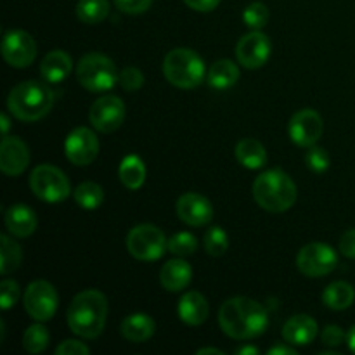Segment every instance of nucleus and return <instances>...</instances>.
I'll return each mask as SVG.
<instances>
[{
	"label": "nucleus",
	"mask_w": 355,
	"mask_h": 355,
	"mask_svg": "<svg viewBox=\"0 0 355 355\" xmlns=\"http://www.w3.org/2000/svg\"><path fill=\"white\" fill-rule=\"evenodd\" d=\"M347 343H349V349L355 354V326L350 328L349 335H347Z\"/></svg>",
	"instance_id": "49530a36"
},
{
	"label": "nucleus",
	"mask_w": 355,
	"mask_h": 355,
	"mask_svg": "<svg viewBox=\"0 0 355 355\" xmlns=\"http://www.w3.org/2000/svg\"><path fill=\"white\" fill-rule=\"evenodd\" d=\"M184 2L198 12H210V10L217 9L220 0H184Z\"/></svg>",
	"instance_id": "79ce46f5"
},
{
	"label": "nucleus",
	"mask_w": 355,
	"mask_h": 355,
	"mask_svg": "<svg viewBox=\"0 0 355 355\" xmlns=\"http://www.w3.org/2000/svg\"><path fill=\"white\" fill-rule=\"evenodd\" d=\"M9 111L21 121L42 120L54 106V92L42 82H23L7 97Z\"/></svg>",
	"instance_id": "20e7f679"
},
{
	"label": "nucleus",
	"mask_w": 355,
	"mask_h": 355,
	"mask_svg": "<svg viewBox=\"0 0 355 355\" xmlns=\"http://www.w3.org/2000/svg\"><path fill=\"white\" fill-rule=\"evenodd\" d=\"M58 302L59 297L55 288L49 281L44 279L33 281L26 288L23 297L24 311L30 314V318L40 322H45L54 318L55 311H58Z\"/></svg>",
	"instance_id": "1a4fd4ad"
},
{
	"label": "nucleus",
	"mask_w": 355,
	"mask_h": 355,
	"mask_svg": "<svg viewBox=\"0 0 355 355\" xmlns=\"http://www.w3.org/2000/svg\"><path fill=\"white\" fill-rule=\"evenodd\" d=\"M203 245L207 253L211 257H220L227 252L229 248V236L222 227H211L208 229L207 234L203 238Z\"/></svg>",
	"instance_id": "2f4dec72"
},
{
	"label": "nucleus",
	"mask_w": 355,
	"mask_h": 355,
	"mask_svg": "<svg viewBox=\"0 0 355 355\" xmlns=\"http://www.w3.org/2000/svg\"><path fill=\"white\" fill-rule=\"evenodd\" d=\"M107 14H110V2L107 0H78V3H76V16L82 23H103Z\"/></svg>",
	"instance_id": "c85d7f7f"
},
{
	"label": "nucleus",
	"mask_w": 355,
	"mask_h": 355,
	"mask_svg": "<svg viewBox=\"0 0 355 355\" xmlns=\"http://www.w3.org/2000/svg\"><path fill=\"white\" fill-rule=\"evenodd\" d=\"M239 78V69L236 66V62H232L231 59H218L208 69V85L211 89L217 90H225L231 89Z\"/></svg>",
	"instance_id": "b1692460"
},
{
	"label": "nucleus",
	"mask_w": 355,
	"mask_h": 355,
	"mask_svg": "<svg viewBox=\"0 0 355 355\" xmlns=\"http://www.w3.org/2000/svg\"><path fill=\"white\" fill-rule=\"evenodd\" d=\"M321 340L322 343L328 347H340L345 342V333H343V329L340 328V326L329 324L322 329Z\"/></svg>",
	"instance_id": "4c0bfd02"
},
{
	"label": "nucleus",
	"mask_w": 355,
	"mask_h": 355,
	"mask_svg": "<svg viewBox=\"0 0 355 355\" xmlns=\"http://www.w3.org/2000/svg\"><path fill=\"white\" fill-rule=\"evenodd\" d=\"M19 300V284L12 279H6L0 283V305L3 311H9Z\"/></svg>",
	"instance_id": "e433bc0d"
},
{
	"label": "nucleus",
	"mask_w": 355,
	"mask_h": 355,
	"mask_svg": "<svg viewBox=\"0 0 355 355\" xmlns=\"http://www.w3.org/2000/svg\"><path fill=\"white\" fill-rule=\"evenodd\" d=\"M30 163V149L19 137H3L0 146V170L6 175L16 177L26 170Z\"/></svg>",
	"instance_id": "f3484780"
},
{
	"label": "nucleus",
	"mask_w": 355,
	"mask_h": 355,
	"mask_svg": "<svg viewBox=\"0 0 355 355\" xmlns=\"http://www.w3.org/2000/svg\"><path fill=\"white\" fill-rule=\"evenodd\" d=\"M322 128V118L318 111L302 110L291 116L288 134L298 148H311L321 139Z\"/></svg>",
	"instance_id": "2eb2a0df"
},
{
	"label": "nucleus",
	"mask_w": 355,
	"mask_h": 355,
	"mask_svg": "<svg viewBox=\"0 0 355 355\" xmlns=\"http://www.w3.org/2000/svg\"><path fill=\"white\" fill-rule=\"evenodd\" d=\"M156 324L153 321V318H149L144 312H135L130 314L128 318H125L121 321L120 331L123 335V338H127L128 342L134 343H142L148 342L153 335H155Z\"/></svg>",
	"instance_id": "5701e85b"
},
{
	"label": "nucleus",
	"mask_w": 355,
	"mask_h": 355,
	"mask_svg": "<svg viewBox=\"0 0 355 355\" xmlns=\"http://www.w3.org/2000/svg\"><path fill=\"white\" fill-rule=\"evenodd\" d=\"M23 252L21 246L7 234L0 236V274H10L21 266Z\"/></svg>",
	"instance_id": "cd10ccee"
},
{
	"label": "nucleus",
	"mask_w": 355,
	"mask_h": 355,
	"mask_svg": "<svg viewBox=\"0 0 355 355\" xmlns=\"http://www.w3.org/2000/svg\"><path fill=\"white\" fill-rule=\"evenodd\" d=\"M340 252L347 259H355V229H350L340 239Z\"/></svg>",
	"instance_id": "a19ab883"
},
{
	"label": "nucleus",
	"mask_w": 355,
	"mask_h": 355,
	"mask_svg": "<svg viewBox=\"0 0 355 355\" xmlns=\"http://www.w3.org/2000/svg\"><path fill=\"white\" fill-rule=\"evenodd\" d=\"M355 300V290L352 284L345 283V281H336L331 283L322 293V302L326 307L333 309V311H345Z\"/></svg>",
	"instance_id": "bb28decb"
},
{
	"label": "nucleus",
	"mask_w": 355,
	"mask_h": 355,
	"mask_svg": "<svg viewBox=\"0 0 355 355\" xmlns=\"http://www.w3.org/2000/svg\"><path fill=\"white\" fill-rule=\"evenodd\" d=\"M58 355H89L90 349L83 342L78 340H66L55 349Z\"/></svg>",
	"instance_id": "ea45409f"
},
{
	"label": "nucleus",
	"mask_w": 355,
	"mask_h": 355,
	"mask_svg": "<svg viewBox=\"0 0 355 355\" xmlns=\"http://www.w3.org/2000/svg\"><path fill=\"white\" fill-rule=\"evenodd\" d=\"M198 250V239L191 232H177L168 239V252L175 257H189Z\"/></svg>",
	"instance_id": "473e14b6"
},
{
	"label": "nucleus",
	"mask_w": 355,
	"mask_h": 355,
	"mask_svg": "<svg viewBox=\"0 0 355 355\" xmlns=\"http://www.w3.org/2000/svg\"><path fill=\"white\" fill-rule=\"evenodd\" d=\"M37 225V215L26 205H12L6 211V227L16 238H28V236L33 234Z\"/></svg>",
	"instance_id": "aec40b11"
},
{
	"label": "nucleus",
	"mask_w": 355,
	"mask_h": 355,
	"mask_svg": "<svg viewBox=\"0 0 355 355\" xmlns=\"http://www.w3.org/2000/svg\"><path fill=\"white\" fill-rule=\"evenodd\" d=\"M71 55L64 51H51L40 64V75L49 83H61L71 73Z\"/></svg>",
	"instance_id": "4be33fe9"
},
{
	"label": "nucleus",
	"mask_w": 355,
	"mask_h": 355,
	"mask_svg": "<svg viewBox=\"0 0 355 355\" xmlns=\"http://www.w3.org/2000/svg\"><path fill=\"white\" fill-rule=\"evenodd\" d=\"M30 187L35 196L45 203H61L71 191L68 177L54 165H38L30 175Z\"/></svg>",
	"instance_id": "6e6552de"
},
{
	"label": "nucleus",
	"mask_w": 355,
	"mask_h": 355,
	"mask_svg": "<svg viewBox=\"0 0 355 355\" xmlns=\"http://www.w3.org/2000/svg\"><path fill=\"white\" fill-rule=\"evenodd\" d=\"M234 155L245 168L259 170L267 163L266 148L255 139H241L236 144Z\"/></svg>",
	"instance_id": "393cba45"
},
{
	"label": "nucleus",
	"mask_w": 355,
	"mask_h": 355,
	"mask_svg": "<svg viewBox=\"0 0 355 355\" xmlns=\"http://www.w3.org/2000/svg\"><path fill=\"white\" fill-rule=\"evenodd\" d=\"M0 121H2V135L3 137H7V135H9V127H10L9 116H7V114H2V116H0Z\"/></svg>",
	"instance_id": "a18cd8bd"
},
{
	"label": "nucleus",
	"mask_w": 355,
	"mask_h": 355,
	"mask_svg": "<svg viewBox=\"0 0 355 355\" xmlns=\"http://www.w3.org/2000/svg\"><path fill=\"white\" fill-rule=\"evenodd\" d=\"M236 355H257L259 354V349L257 347H252V345H245L241 347V349L234 350Z\"/></svg>",
	"instance_id": "c03bdc74"
},
{
	"label": "nucleus",
	"mask_w": 355,
	"mask_h": 355,
	"mask_svg": "<svg viewBox=\"0 0 355 355\" xmlns=\"http://www.w3.org/2000/svg\"><path fill=\"white\" fill-rule=\"evenodd\" d=\"M118 83H120L127 92H135V90H139L144 85V75H142L141 69L134 68V66H127V68L121 69Z\"/></svg>",
	"instance_id": "c9c22d12"
},
{
	"label": "nucleus",
	"mask_w": 355,
	"mask_h": 355,
	"mask_svg": "<svg viewBox=\"0 0 355 355\" xmlns=\"http://www.w3.org/2000/svg\"><path fill=\"white\" fill-rule=\"evenodd\" d=\"M218 324L234 340H252L266 333L269 315L263 305L246 297L229 298L218 311Z\"/></svg>",
	"instance_id": "f257e3e1"
},
{
	"label": "nucleus",
	"mask_w": 355,
	"mask_h": 355,
	"mask_svg": "<svg viewBox=\"0 0 355 355\" xmlns=\"http://www.w3.org/2000/svg\"><path fill=\"white\" fill-rule=\"evenodd\" d=\"M269 355H297V350L291 349V347H284V345H276L272 349H269Z\"/></svg>",
	"instance_id": "37998d69"
},
{
	"label": "nucleus",
	"mask_w": 355,
	"mask_h": 355,
	"mask_svg": "<svg viewBox=\"0 0 355 355\" xmlns=\"http://www.w3.org/2000/svg\"><path fill=\"white\" fill-rule=\"evenodd\" d=\"M253 198L263 210L281 214L297 201V186L283 170H267L253 182Z\"/></svg>",
	"instance_id": "7ed1b4c3"
},
{
	"label": "nucleus",
	"mask_w": 355,
	"mask_h": 355,
	"mask_svg": "<svg viewBox=\"0 0 355 355\" xmlns=\"http://www.w3.org/2000/svg\"><path fill=\"white\" fill-rule=\"evenodd\" d=\"M75 201L83 210H96L103 205V187L96 182H82L75 189Z\"/></svg>",
	"instance_id": "c756f323"
},
{
	"label": "nucleus",
	"mask_w": 355,
	"mask_h": 355,
	"mask_svg": "<svg viewBox=\"0 0 355 355\" xmlns=\"http://www.w3.org/2000/svg\"><path fill=\"white\" fill-rule=\"evenodd\" d=\"M107 319V298L97 290H85L73 298L66 314L69 329L82 338L92 340L103 333Z\"/></svg>",
	"instance_id": "f03ea898"
},
{
	"label": "nucleus",
	"mask_w": 355,
	"mask_h": 355,
	"mask_svg": "<svg viewBox=\"0 0 355 355\" xmlns=\"http://www.w3.org/2000/svg\"><path fill=\"white\" fill-rule=\"evenodd\" d=\"M177 215L191 227H203L214 218L210 200L198 193H186L177 200Z\"/></svg>",
	"instance_id": "dca6fc26"
},
{
	"label": "nucleus",
	"mask_w": 355,
	"mask_h": 355,
	"mask_svg": "<svg viewBox=\"0 0 355 355\" xmlns=\"http://www.w3.org/2000/svg\"><path fill=\"white\" fill-rule=\"evenodd\" d=\"M270 51H272V45H270L267 35L255 30L239 38L238 45H236V58H238L239 64H243L245 68L257 69L266 64Z\"/></svg>",
	"instance_id": "4468645a"
},
{
	"label": "nucleus",
	"mask_w": 355,
	"mask_h": 355,
	"mask_svg": "<svg viewBox=\"0 0 355 355\" xmlns=\"http://www.w3.org/2000/svg\"><path fill=\"white\" fill-rule=\"evenodd\" d=\"M66 158L76 166H87L99 155V139L90 128L78 127L64 141Z\"/></svg>",
	"instance_id": "f8f14e48"
},
{
	"label": "nucleus",
	"mask_w": 355,
	"mask_h": 355,
	"mask_svg": "<svg viewBox=\"0 0 355 355\" xmlns=\"http://www.w3.org/2000/svg\"><path fill=\"white\" fill-rule=\"evenodd\" d=\"M90 123L103 134L118 130L125 120V104L116 96H103L90 107Z\"/></svg>",
	"instance_id": "ddd939ff"
},
{
	"label": "nucleus",
	"mask_w": 355,
	"mask_h": 355,
	"mask_svg": "<svg viewBox=\"0 0 355 355\" xmlns=\"http://www.w3.org/2000/svg\"><path fill=\"white\" fill-rule=\"evenodd\" d=\"M114 3L125 14H142L151 7L153 0H114Z\"/></svg>",
	"instance_id": "58836bf2"
},
{
	"label": "nucleus",
	"mask_w": 355,
	"mask_h": 355,
	"mask_svg": "<svg viewBox=\"0 0 355 355\" xmlns=\"http://www.w3.org/2000/svg\"><path fill=\"white\" fill-rule=\"evenodd\" d=\"M193 279V267L182 259H172L162 267L159 281L162 286L168 291H180L189 286Z\"/></svg>",
	"instance_id": "412c9836"
},
{
	"label": "nucleus",
	"mask_w": 355,
	"mask_h": 355,
	"mask_svg": "<svg viewBox=\"0 0 355 355\" xmlns=\"http://www.w3.org/2000/svg\"><path fill=\"white\" fill-rule=\"evenodd\" d=\"M338 263V255L326 243H309L298 252L297 266L309 277H322L333 272Z\"/></svg>",
	"instance_id": "9d476101"
},
{
	"label": "nucleus",
	"mask_w": 355,
	"mask_h": 355,
	"mask_svg": "<svg viewBox=\"0 0 355 355\" xmlns=\"http://www.w3.org/2000/svg\"><path fill=\"white\" fill-rule=\"evenodd\" d=\"M177 314L182 322L189 326H201L208 319L210 307L208 302L200 291H189L184 295L177 305Z\"/></svg>",
	"instance_id": "6ab92c4d"
},
{
	"label": "nucleus",
	"mask_w": 355,
	"mask_h": 355,
	"mask_svg": "<svg viewBox=\"0 0 355 355\" xmlns=\"http://www.w3.org/2000/svg\"><path fill=\"white\" fill-rule=\"evenodd\" d=\"M243 21L252 30H262L267 24V21H269V9L262 2L250 3L245 9V12H243Z\"/></svg>",
	"instance_id": "72a5a7b5"
},
{
	"label": "nucleus",
	"mask_w": 355,
	"mask_h": 355,
	"mask_svg": "<svg viewBox=\"0 0 355 355\" xmlns=\"http://www.w3.org/2000/svg\"><path fill=\"white\" fill-rule=\"evenodd\" d=\"M127 248L134 259L142 262H156L168 250V239L156 225L141 224L128 232Z\"/></svg>",
	"instance_id": "0eeeda50"
},
{
	"label": "nucleus",
	"mask_w": 355,
	"mask_h": 355,
	"mask_svg": "<svg viewBox=\"0 0 355 355\" xmlns=\"http://www.w3.org/2000/svg\"><path fill=\"white\" fill-rule=\"evenodd\" d=\"M163 75L179 89H194L207 78L205 62L194 51L186 47L173 49L163 61Z\"/></svg>",
	"instance_id": "39448f33"
},
{
	"label": "nucleus",
	"mask_w": 355,
	"mask_h": 355,
	"mask_svg": "<svg viewBox=\"0 0 355 355\" xmlns=\"http://www.w3.org/2000/svg\"><path fill=\"white\" fill-rule=\"evenodd\" d=\"M205 354H215V355H224V352H222V350H218V349H200L198 350V355H205Z\"/></svg>",
	"instance_id": "de8ad7c7"
},
{
	"label": "nucleus",
	"mask_w": 355,
	"mask_h": 355,
	"mask_svg": "<svg viewBox=\"0 0 355 355\" xmlns=\"http://www.w3.org/2000/svg\"><path fill=\"white\" fill-rule=\"evenodd\" d=\"M305 163L309 168L314 173H324L329 168V155L326 149L318 148V146H311L305 155Z\"/></svg>",
	"instance_id": "f704fd0d"
},
{
	"label": "nucleus",
	"mask_w": 355,
	"mask_h": 355,
	"mask_svg": "<svg viewBox=\"0 0 355 355\" xmlns=\"http://www.w3.org/2000/svg\"><path fill=\"white\" fill-rule=\"evenodd\" d=\"M318 322L307 314H298L288 319L283 328V338L288 345L304 347L309 345L318 336Z\"/></svg>",
	"instance_id": "a211bd4d"
},
{
	"label": "nucleus",
	"mask_w": 355,
	"mask_h": 355,
	"mask_svg": "<svg viewBox=\"0 0 355 355\" xmlns=\"http://www.w3.org/2000/svg\"><path fill=\"white\" fill-rule=\"evenodd\" d=\"M49 340H51V336H49L47 328H44L42 324H33L24 331L23 347L26 352L40 354L47 349Z\"/></svg>",
	"instance_id": "7c9ffc66"
},
{
	"label": "nucleus",
	"mask_w": 355,
	"mask_h": 355,
	"mask_svg": "<svg viewBox=\"0 0 355 355\" xmlns=\"http://www.w3.org/2000/svg\"><path fill=\"white\" fill-rule=\"evenodd\" d=\"M2 55L12 68H28L37 58V44L26 31L10 30L3 35Z\"/></svg>",
	"instance_id": "9b49d317"
},
{
	"label": "nucleus",
	"mask_w": 355,
	"mask_h": 355,
	"mask_svg": "<svg viewBox=\"0 0 355 355\" xmlns=\"http://www.w3.org/2000/svg\"><path fill=\"white\" fill-rule=\"evenodd\" d=\"M76 78L90 92H107L118 83L120 73L107 55L90 52L78 61Z\"/></svg>",
	"instance_id": "423d86ee"
},
{
	"label": "nucleus",
	"mask_w": 355,
	"mask_h": 355,
	"mask_svg": "<svg viewBox=\"0 0 355 355\" xmlns=\"http://www.w3.org/2000/svg\"><path fill=\"white\" fill-rule=\"evenodd\" d=\"M118 175H120L121 184L127 189L137 191L139 187H142L146 180L144 162L137 155L125 156L120 163V168H118Z\"/></svg>",
	"instance_id": "a878e982"
}]
</instances>
